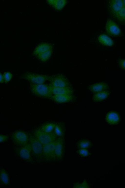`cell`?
<instances>
[{"instance_id": "7402d4cb", "label": "cell", "mask_w": 125, "mask_h": 188, "mask_svg": "<svg viewBox=\"0 0 125 188\" xmlns=\"http://www.w3.org/2000/svg\"><path fill=\"white\" fill-rule=\"evenodd\" d=\"M52 53V48L37 55V57L38 59L43 62L47 61L51 56Z\"/></svg>"}, {"instance_id": "f546056e", "label": "cell", "mask_w": 125, "mask_h": 188, "mask_svg": "<svg viewBox=\"0 0 125 188\" xmlns=\"http://www.w3.org/2000/svg\"><path fill=\"white\" fill-rule=\"evenodd\" d=\"M125 59H119L118 61V65L119 67L121 69L123 70H124L125 69Z\"/></svg>"}, {"instance_id": "4316f807", "label": "cell", "mask_w": 125, "mask_h": 188, "mask_svg": "<svg viewBox=\"0 0 125 188\" xmlns=\"http://www.w3.org/2000/svg\"><path fill=\"white\" fill-rule=\"evenodd\" d=\"M4 83L7 84L10 82L13 77L12 74L10 71H6L3 74Z\"/></svg>"}, {"instance_id": "8992f818", "label": "cell", "mask_w": 125, "mask_h": 188, "mask_svg": "<svg viewBox=\"0 0 125 188\" xmlns=\"http://www.w3.org/2000/svg\"><path fill=\"white\" fill-rule=\"evenodd\" d=\"M105 123L110 126L119 125L122 121V117L120 112L115 110H111L107 112L104 116Z\"/></svg>"}, {"instance_id": "44dd1931", "label": "cell", "mask_w": 125, "mask_h": 188, "mask_svg": "<svg viewBox=\"0 0 125 188\" xmlns=\"http://www.w3.org/2000/svg\"><path fill=\"white\" fill-rule=\"evenodd\" d=\"M92 186V184L89 183L87 179L85 178L82 182L78 181L74 182L73 184L72 188H90Z\"/></svg>"}, {"instance_id": "cb8c5ba5", "label": "cell", "mask_w": 125, "mask_h": 188, "mask_svg": "<svg viewBox=\"0 0 125 188\" xmlns=\"http://www.w3.org/2000/svg\"><path fill=\"white\" fill-rule=\"evenodd\" d=\"M75 152L81 158L87 157L92 155L90 150L88 149H77Z\"/></svg>"}, {"instance_id": "8fae6325", "label": "cell", "mask_w": 125, "mask_h": 188, "mask_svg": "<svg viewBox=\"0 0 125 188\" xmlns=\"http://www.w3.org/2000/svg\"><path fill=\"white\" fill-rule=\"evenodd\" d=\"M111 93V91L109 90L93 94L92 97V101L95 103L102 102L110 97Z\"/></svg>"}, {"instance_id": "484cf974", "label": "cell", "mask_w": 125, "mask_h": 188, "mask_svg": "<svg viewBox=\"0 0 125 188\" xmlns=\"http://www.w3.org/2000/svg\"><path fill=\"white\" fill-rule=\"evenodd\" d=\"M115 17L119 21L125 23V7H123L116 14Z\"/></svg>"}, {"instance_id": "f1b7e54d", "label": "cell", "mask_w": 125, "mask_h": 188, "mask_svg": "<svg viewBox=\"0 0 125 188\" xmlns=\"http://www.w3.org/2000/svg\"><path fill=\"white\" fill-rule=\"evenodd\" d=\"M9 138L8 135L0 134V143L6 142L8 141Z\"/></svg>"}, {"instance_id": "52a82bcc", "label": "cell", "mask_w": 125, "mask_h": 188, "mask_svg": "<svg viewBox=\"0 0 125 188\" xmlns=\"http://www.w3.org/2000/svg\"><path fill=\"white\" fill-rule=\"evenodd\" d=\"M49 81V85L54 87H65L70 86L69 83L65 77L62 74L51 76Z\"/></svg>"}, {"instance_id": "4fadbf2b", "label": "cell", "mask_w": 125, "mask_h": 188, "mask_svg": "<svg viewBox=\"0 0 125 188\" xmlns=\"http://www.w3.org/2000/svg\"><path fill=\"white\" fill-rule=\"evenodd\" d=\"M11 184V179L9 173L4 168L0 166V186H8Z\"/></svg>"}, {"instance_id": "83f0119b", "label": "cell", "mask_w": 125, "mask_h": 188, "mask_svg": "<svg viewBox=\"0 0 125 188\" xmlns=\"http://www.w3.org/2000/svg\"><path fill=\"white\" fill-rule=\"evenodd\" d=\"M53 130L54 133L57 136L62 138L63 136V131L62 128L59 125H56Z\"/></svg>"}, {"instance_id": "7a4b0ae2", "label": "cell", "mask_w": 125, "mask_h": 188, "mask_svg": "<svg viewBox=\"0 0 125 188\" xmlns=\"http://www.w3.org/2000/svg\"><path fill=\"white\" fill-rule=\"evenodd\" d=\"M10 139L12 143V146H24L28 143L29 135L23 130H16L11 133Z\"/></svg>"}, {"instance_id": "d6986e66", "label": "cell", "mask_w": 125, "mask_h": 188, "mask_svg": "<svg viewBox=\"0 0 125 188\" xmlns=\"http://www.w3.org/2000/svg\"><path fill=\"white\" fill-rule=\"evenodd\" d=\"M53 45L51 44L42 43L39 45L35 49L33 54L36 56L38 54L44 52L49 49L52 48Z\"/></svg>"}, {"instance_id": "7c38bea8", "label": "cell", "mask_w": 125, "mask_h": 188, "mask_svg": "<svg viewBox=\"0 0 125 188\" xmlns=\"http://www.w3.org/2000/svg\"><path fill=\"white\" fill-rule=\"evenodd\" d=\"M88 89L92 94L103 91L110 90V87L106 82H103L94 83L88 86Z\"/></svg>"}, {"instance_id": "e0dca14e", "label": "cell", "mask_w": 125, "mask_h": 188, "mask_svg": "<svg viewBox=\"0 0 125 188\" xmlns=\"http://www.w3.org/2000/svg\"><path fill=\"white\" fill-rule=\"evenodd\" d=\"M75 96L73 94L53 95L51 99L55 102L61 103L72 102Z\"/></svg>"}, {"instance_id": "4dcf8cb0", "label": "cell", "mask_w": 125, "mask_h": 188, "mask_svg": "<svg viewBox=\"0 0 125 188\" xmlns=\"http://www.w3.org/2000/svg\"><path fill=\"white\" fill-rule=\"evenodd\" d=\"M4 83V80L3 74L0 72V83Z\"/></svg>"}, {"instance_id": "ffe728a7", "label": "cell", "mask_w": 125, "mask_h": 188, "mask_svg": "<svg viewBox=\"0 0 125 188\" xmlns=\"http://www.w3.org/2000/svg\"><path fill=\"white\" fill-rule=\"evenodd\" d=\"M98 40L101 44L106 46L111 47L114 44V41L109 36L107 35L103 34L98 36Z\"/></svg>"}, {"instance_id": "9c48e42d", "label": "cell", "mask_w": 125, "mask_h": 188, "mask_svg": "<svg viewBox=\"0 0 125 188\" xmlns=\"http://www.w3.org/2000/svg\"><path fill=\"white\" fill-rule=\"evenodd\" d=\"M55 143L56 140L43 145L42 154L47 161H53L56 159L54 151Z\"/></svg>"}, {"instance_id": "ac0fdd59", "label": "cell", "mask_w": 125, "mask_h": 188, "mask_svg": "<svg viewBox=\"0 0 125 188\" xmlns=\"http://www.w3.org/2000/svg\"><path fill=\"white\" fill-rule=\"evenodd\" d=\"M77 149H90L94 145L92 141L88 139L81 137L75 143Z\"/></svg>"}, {"instance_id": "1f68e13d", "label": "cell", "mask_w": 125, "mask_h": 188, "mask_svg": "<svg viewBox=\"0 0 125 188\" xmlns=\"http://www.w3.org/2000/svg\"><path fill=\"white\" fill-rule=\"evenodd\" d=\"M54 0H47V2L50 5H52L54 2Z\"/></svg>"}, {"instance_id": "ba28073f", "label": "cell", "mask_w": 125, "mask_h": 188, "mask_svg": "<svg viewBox=\"0 0 125 188\" xmlns=\"http://www.w3.org/2000/svg\"><path fill=\"white\" fill-rule=\"evenodd\" d=\"M29 143L31 145V152L36 157H40L42 154L43 145L34 136L29 134Z\"/></svg>"}, {"instance_id": "5b68a950", "label": "cell", "mask_w": 125, "mask_h": 188, "mask_svg": "<svg viewBox=\"0 0 125 188\" xmlns=\"http://www.w3.org/2000/svg\"><path fill=\"white\" fill-rule=\"evenodd\" d=\"M34 136L43 145H44L56 140L57 136L52 131L49 133L44 132L41 129L34 131Z\"/></svg>"}, {"instance_id": "2e32d148", "label": "cell", "mask_w": 125, "mask_h": 188, "mask_svg": "<svg viewBox=\"0 0 125 188\" xmlns=\"http://www.w3.org/2000/svg\"><path fill=\"white\" fill-rule=\"evenodd\" d=\"M50 89L53 95L73 94V91L70 86L54 87L49 85Z\"/></svg>"}, {"instance_id": "d4e9b609", "label": "cell", "mask_w": 125, "mask_h": 188, "mask_svg": "<svg viewBox=\"0 0 125 188\" xmlns=\"http://www.w3.org/2000/svg\"><path fill=\"white\" fill-rule=\"evenodd\" d=\"M56 124L54 123H48L43 125L41 129L46 133H49L52 131Z\"/></svg>"}, {"instance_id": "5bb4252c", "label": "cell", "mask_w": 125, "mask_h": 188, "mask_svg": "<svg viewBox=\"0 0 125 188\" xmlns=\"http://www.w3.org/2000/svg\"><path fill=\"white\" fill-rule=\"evenodd\" d=\"M63 139L59 137L56 140L54 151L56 159L60 160L63 157L64 152V145Z\"/></svg>"}, {"instance_id": "9a60e30c", "label": "cell", "mask_w": 125, "mask_h": 188, "mask_svg": "<svg viewBox=\"0 0 125 188\" xmlns=\"http://www.w3.org/2000/svg\"><path fill=\"white\" fill-rule=\"evenodd\" d=\"M125 6L123 3L122 0H111L109 2L110 11L115 17L122 8Z\"/></svg>"}, {"instance_id": "30bf717a", "label": "cell", "mask_w": 125, "mask_h": 188, "mask_svg": "<svg viewBox=\"0 0 125 188\" xmlns=\"http://www.w3.org/2000/svg\"><path fill=\"white\" fill-rule=\"evenodd\" d=\"M106 30L109 35L112 36H118L121 34V29L118 25L111 19L107 21L105 25Z\"/></svg>"}, {"instance_id": "d6a6232c", "label": "cell", "mask_w": 125, "mask_h": 188, "mask_svg": "<svg viewBox=\"0 0 125 188\" xmlns=\"http://www.w3.org/2000/svg\"><path fill=\"white\" fill-rule=\"evenodd\" d=\"M125 0H122V2H123V3L124 6H125Z\"/></svg>"}, {"instance_id": "603a6c76", "label": "cell", "mask_w": 125, "mask_h": 188, "mask_svg": "<svg viewBox=\"0 0 125 188\" xmlns=\"http://www.w3.org/2000/svg\"><path fill=\"white\" fill-rule=\"evenodd\" d=\"M67 2L66 0H55L52 6L55 9L60 11L65 7Z\"/></svg>"}, {"instance_id": "6da1fadb", "label": "cell", "mask_w": 125, "mask_h": 188, "mask_svg": "<svg viewBox=\"0 0 125 188\" xmlns=\"http://www.w3.org/2000/svg\"><path fill=\"white\" fill-rule=\"evenodd\" d=\"M12 146L13 153L16 157L27 162L33 161L31 146L29 143L24 146Z\"/></svg>"}, {"instance_id": "3957f363", "label": "cell", "mask_w": 125, "mask_h": 188, "mask_svg": "<svg viewBox=\"0 0 125 188\" xmlns=\"http://www.w3.org/2000/svg\"><path fill=\"white\" fill-rule=\"evenodd\" d=\"M30 88L32 93L38 96L50 98L53 95L50 89L49 85L47 84L30 83Z\"/></svg>"}, {"instance_id": "277c9868", "label": "cell", "mask_w": 125, "mask_h": 188, "mask_svg": "<svg viewBox=\"0 0 125 188\" xmlns=\"http://www.w3.org/2000/svg\"><path fill=\"white\" fill-rule=\"evenodd\" d=\"M51 76L38 74L27 72L22 74L21 78L26 80L30 83L36 84H43L49 79Z\"/></svg>"}]
</instances>
